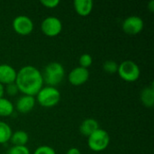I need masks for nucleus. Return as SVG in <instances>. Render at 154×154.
Returning <instances> with one entry per match:
<instances>
[{
  "label": "nucleus",
  "mask_w": 154,
  "mask_h": 154,
  "mask_svg": "<svg viewBox=\"0 0 154 154\" xmlns=\"http://www.w3.org/2000/svg\"><path fill=\"white\" fill-rule=\"evenodd\" d=\"M66 154H81V152L78 148L72 147V148H70V149L68 150V152H66Z\"/></svg>",
  "instance_id": "obj_24"
},
{
  "label": "nucleus",
  "mask_w": 154,
  "mask_h": 154,
  "mask_svg": "<svg viewBox=\"0 0 154 154\" xmlns=\"http://www.w3.org/2000/svg\"><path fill=\"white\" fill-rule=\"evenodd\" d=\"M117 73L124 81L132 83L139 79L141 76V69L136 62L131 60H126L118 65Z\"/></svg>",
  "instance_id": "obj_4"
},
{
  "label": "nucleus",
  "mask_w": 154,
  "mask_h": 154,
  "mask_svg": "<svg viewBox=\"0 0 154 154\" xmlns=\"http://www.w3.org/2000/svg\"><path fill=\"white\" fill-rule=\"evenodd\" d=\"M98 122L94 118H87L79 125V132L82 135L88 137L93 133H95L97 129H99Z\"/></svg>",
  "instance_id": "obj_13"
},
{
  "label": "nucleus",
  "mask_w": 154,
  "mask_h": 154,
  "mask_svg": "<svg viewBox=\"0 0 154 154\" xmlns=\"http://www.w3.org/2000/svg\"><path fill=\"white\" fill-rule=\"evenodd\" d=\"M14 83L19 92L32 97H35L44 86L42 71L32 65H25L17 71Z\"/></svg>",
  "instance_id": "obj_1"
},
{
  "label": "nucleus",
  "mask_w": 154,
  "mask_h": 154,
  "mask_svg": "<svg viewBox=\"0 0 154 154\" xmlns=\"http://www.w3.org/2000/svg\"><path fill=\"white\" fill-rule=\"evenodd\" d=\"M14 112V104L5 97L0 98V117H8Z\"/></svg>",
  "instance_id": "obj_16"
},
{
  "label": "nucleus",
  "mask_w": 154,
  "mask_h": 154,
  "mask_svg": "<svg viewBox=\"0 0 154 154\" xmlns=\"http://www.w3.org/2000/svg\"><path fill=\"white\" fill-rule=\"evenodd\" d=\"M10 142L14 146H26L29 142V135L26 132L18 130L12 134Z\"/></svg>",
  "instance_id": "obj_15"
},
{
  "label": "nucleus",
  "mask_w": 154,
  "mask_h": 154,
  "mask_svg": "<svg viewBox=\"0 0 154 154\" xmlns=\"http://www.w3.org/2000/svg\"><path fill=\"white\" fill-rule=\"evenodd\" d=\"M13 131L11 126L4 122L0 121V144H5L10 142Z\"/></svg>",
  "instance_id": "obj_17"
},
{
  "label": "nucleus",
  "mask_w": 154,
  "mask_h": 154,
  "mask_svg": "<svg viewBox=\"0 0 154 154\" xmlns=\"http://www.w3.org/2000/svg\"><path fill=\"white\" fill-rule=\"evenodd\" d=\"M140 99L144 106L152 108L154 105V88L153 84L143 88L140 94Z\"/></svg>",
  "instance_id": "obj_14"
},
{
  "label": "nucleus",
  "mask_w": 154,
  "mask_h": 154,
  "mask_svg": "<svg viewBox=\"0 0 154 154\" xmlns=\"http://www.w3.org/2000/svg\"><path fill=\"white\" fill-rule=\"evenodd\" d=\"M88 79H89L88 69L81 68L79 66L72 69L68 75L69 82L75 87H79L85 84L88 80Z\"/></svg>",
  "instance_id": "obj_9"
},
{
  "label": "nucleus",
  "mask_w": 154,
  "mask_h": 154,
  "mask_svg": "<svg viewBox=\"0 0 154 154\" xmlns=\"http://www.w3.org/2000/svg\"><path fill=\"white\" fill-rule=\"evenodd\" d=\"M17 71L9 64H0V84L6 86L15 82Z\"/></svg>",
  "instance_id": "obj_10"
},
{
  "label": "nucleus",
  "mask_w": 154,
  "mask_h": 154,
  "mask_svg": "<svg viewBox=\"0 0 154 154\" xmlns=\"http://www.w3.org/2000/svg\"><path fill=\"white\" fill-rule=\"evenodd\" d=\"M6 154H31V152L27 146H14L12 145L7 151Z\"/></svg>",
  "instance_id": "obj_20"
},
{
  "label": "nucleus",
  "mask_w": 154,
  "mask_h": 154,
  "mask_svg": "<svg viewBox=\"0 0 154 154\" xmlns=\"http://www.w3.org/2000/svg\"><path fill=\"white\" fill-rule=\"evenodd\" d=\"M73 6L79 16L86 17L91 14L94 3L92 0H75L73 2Z\"/></svg>",
  "instance_id": "obj_12"
},
{
  "label": "nucleus",
  "mask_w": 154,
  "mask_h": 154,
  "mask_svg": "<svg viewBox=\"0 0 154 154\" xmlns=\"http://www.w3.org/2000/svg\"><path fill=\"white\" fill-rule=\"evenodd\" d=\"M44 84L50 87L59 86L65 78V69L63 65L57 61L50 62L42 72Z\"/></svg>",
  "instance_id": "obj_2"
},
{
  "label": "nucleus",
  "mask_w": 154,
  "mask_h": 154,
  "mask_svg": "<svg viewBox=\"0 0 154 154\" xmlns=\"http://www.w3.org/2000/svg\"><path fill=\"white\" fill-rule=\"evenodd\" d=\"M42 33L48 37H55L62 31V23L56 16H48L44 18L41 23Z\"/></svg>",
  "instance_id": "obj_6"
},
{
  "label": "nucleus",
  "mask_w": 154,
  "mask_h": 154,
  "mask_svg": "<svg viewBox=\"0 0 154 154\" xmlns=\"http://www.w3.org/2000/svg\"><path fill=\"white\" fill-rule=\"evenodd\" d=\"M32 154H56V152L49 145H41L34 150Z\"/></svg>",
  "instance_id": "obj_21"
},
{
  "label": "nucleus",
  "mask_w": 154,
  "mask_h": 154,
  "mask_svg": "<svg viewBox=\"0 0 154 154\" xmlns=\"http://www.w3.org/2000/svg\"><path fill=\"white\" fill-rule=\"evenodd\" d=\"M144 27L143 20L138 15H131L126 17L122 23L123 31L129 35H136L140 33Z\"/></svg>",
  "instance_id": "obj_8"
},
{
  "label": "nucleus",
  "mask_w": 154,
  "mask_h": 154,
  "mask_svg": "<svg viewBox=\"0 0 154 154\" xmlns=\"http://www.w3.org/2000/svg\"><path fill=\"white\" fill-rule=\"evenodd\" d=\"M110 143L109 134L104 129H97L90 136L88 137V145L93 152H103Z\"/></svg>",
  "instance_id": "obj_5"
},
{
  "label": "nucleus",
  "mask_w": 154,
  "mask_h": 154,
  "mask_svg": "<svg viewBox=\"0 0 154 154\" xmlns=\"http://www.w3.org/2000/svg\"><path fill=\"white\" fill-rule=\"evenodd\" d=\"M12 26L14 31L22 36H26L32 33L34 28V24L32 20L24 14H21L16 16L12 23Z\"/></svg>",
  "instance_id": "obj_7"
},
{
  "label": "nucleus",
  "mask_w": 154,
  "mask_h": 154,
  "mask_svg": "<svg viewBox=\"0 0 154 154\" xmlns=\"http://www.w3.org/2000/svg\"><path fill=\"white\" fill-rule=\"evenodd\" d=\"M92 63H93V58L88 53L82 54L79 59V67L81 68L88 69V68L91 67Z\"/></svg>",
  "instance_id": "obj_19"
},
{
  "label": "nucleus",
  "mask_w": 154,
  "mask_h": 154,
  "mask_svg": "<svg viewBox=\"0 0 154 154\" xmlns=\"http://www.w3.org/2000/svg\"><path fill=\"white\" fill-rule=\"evenodd\" d=\"M35 105H36L35 97L23 95L17 99L14 109H16L21 114H27L34 108Z\"/></svg>",
  "instance_id": "obj_11"
},
{
  "label": "nucleus",
  "mask_w": 154,
  "mask_h": 154,
  "mask_svg": "<svg viewBox=\"0 0 154 154\" xmlns=\"http://www.w3.org/2000/svg\"><path fill=\"white\" fill-rule=\"evenodd\" d=\"M19 93V89L15 83H12L5 86V94L9 97H15Z\"/></svg>",
  "instance_id": "obj_22"
},
{
  "label": "nucleus",
  "mask_w": 154,
  "mask_h": 154,
  "mask_svg": "<svg viewBox=\"0 0 154 154\" xmlns=\"http://www.w3.org/2000/svg\"><path fill=\"white\" fill-rule=\"evenodd\" d=\"M148 9L150 10V12H153L154 11V1L153 0H152V1H150V3L148 4Z\"/></svg>",
  "instance_id": "obj_25"
},
{
  "label": "nucleus",
  "mask_w": 154,
  "mask_h": 154,
  "mask_svg": "<svg viewBox=\"0 0 154 154\" xmlns=\"http://www.w3.org/2000/svg\"><path fill=\"white\" fill-rule=\"evenodd\" d=\"M118 63L115 60H108L103 63V69L107 74H116L118 70Z\"/></svg>",
  "instance_id": "obj_18"
},
{
  "label": "nucleus",
  "mask_w": 154,
  "mask_h": 154,
  "mask_svg": "<svg viewBox=\"0 0 154 154\" xmlns=\"http://www.w3.org/2000/svg\"><path fill=\"white\" fill-rule=\"evenodd\" d=\"M61 98L60 90L55 87L43 86L35 96L38 104L45 108H51L57 106Z\"/></svg>",
  "instance_id": "obj_3"
},
{
  "label": "nucleus",
  "mask_w": 154,
  "mask_h": 154,
  "mask_svg": "<svg viewBox=\"0 0 154 154\" xmlns=\"http://www.w3.org/2000/svg\"><path fill=\"white\" fill-rule=\"evenodd\" d=\"M4 95H5V86L0 84V98L4 97Z\"/></svg>",
  "instance_id": "obj_26"
},
{
  "label": "nucleus",
  "mask_w": 154,
  "mask_h": 154,
  "mask_svg": "<svg viewBox=\"0 0 154 154\" xmlns=\"http://www.w3.org/2000/svg\"><path fill=\"white\" fill-rule=\"evenodd\" d=\"M41 4L46 8L53 9L60 5V1L59 0H41Z\"/></svg>",
  "instance_id": "obj_23"
}]
</instances>
